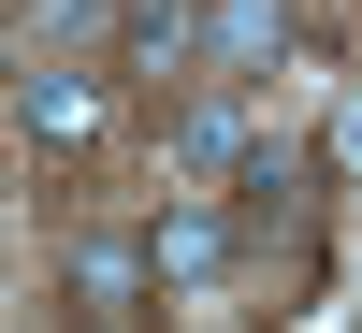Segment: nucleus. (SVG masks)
I'll use <instances>...</instances> for the list:
<instances>
[{"mask_svg":"<svg viewBox=\"0 0 362 333\" xmlns=\"http://www.w3.org/2000/svg\"><path fill=\"white\" fill-rule=\"evenodd\" d=\"M232 247H247V232H232V203H218V189H189V203H160V218H145L160 290H218V276H232Z\"/></svg>","mask_w":362,"mask_h":333,"instance_id":"obj_1","label":"nucleus"},{"mask_svg":"<svg viewBox=\"0 0 362 333\" xmlns=\"http://www.w3.org/2000/svg\"><path fill=\"white\" fill-rule=\"evenodd\" d=\"M276 58H290V0H203V73L218 87L276 73Z\"/></svg>","mask_w":362,"mask_h":333,"instance_id":"obj_2","label":"nucleus"},{"mask_svg":"<svg viewBox=\"0 0 362 333\" xmlns=\"http://www.w3.org/2000/svg\"><path fill=\"white\" fill-rule=\"evenodd\" d=\"M247 160H261L247 87H218V102H189V116H174V174H189V189H218V174H247Z\"/></svg>","mask_w":362,"mask_h":333,"instance_id":"obj_3","label":"nucleus"},{"mask_svg":"<svg viewBox=\"0 0 362 333\" xmlns=\"http://www.w3.org/2000/svg\"><path fill=\"white\" fill-rule=\"evenodd\" d=\"M15 131L29 145H102V87L58 73V58H29V73H15Z\"/></svg>","mask_w":362,"mask_h":333,"instance_id":"obj_4","label":"nucleus"},{"mask_svg":"<svg viewBox=\"0 0 362 333\" xmlns=\"http://www.w3.org/2000/svg\"><path fill=\"white\" fill-rule=\"evenodd\" d=\"M145 290H160V261H145V247H87V261H73V305H87V319H131Z\"/></svg>","mask_w":362,"mask_h":333,"instance_id":"obj_5","label":"nucleus"},{"mask_svg":"<svg viewBox=\"0 0 362 333\" xmlns=\"http://www.w3.org/2000/svg\"><path fill=\"white\" fill-rule=\"evenodd\" d=\"M87 29H102V0H44V15H29V58H44V44H87Z\"/></svg>","mask_w":362,"mask_h":333,"instance_id":"obj_6","label":"nucleus"},{"mask_svg":"<svg viewBox=\"0 0 362 333\" xmlns=\"http://www.w3.org/2000/svg\"><path fill=\"white\" fill-rule=\"evenodd\" d=\"M131 15H203V0H131Z\"/></svg>","mask_w":362,"mask_h":333,"instance_id":"obj_7","label":"nucleus"},{"mask_svg":"<svg viewBox=\"0 0 362 333\" xmlns=\"http://www.w3.org/2000/svg\"><path fill=\"white\" fill-rule=\"evenodd\" d=\"M348 160H362V102H348Z\"/></svg>","mask_w":362,"mask_h":333,"instance_id":"obj_8","label":"nucleus"}]
</instances>
